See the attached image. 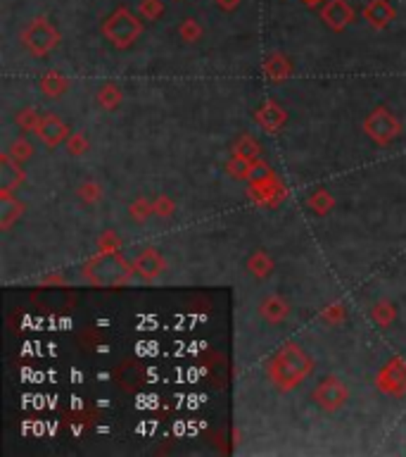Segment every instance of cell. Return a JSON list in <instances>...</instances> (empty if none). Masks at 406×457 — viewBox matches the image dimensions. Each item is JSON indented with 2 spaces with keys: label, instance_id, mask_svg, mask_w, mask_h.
Masks as SVG:
<instances>
[{
  "label": "cell",
  "instance_id": "6da1fadb",
  "mask_svg": "<svg viewBox=\"0 0 406 457\" xmlns=\"http://www.w3.org/2000/svg\"><path fill=\"white\" fill-rule=\"evenodd\" d=\"M269 372L278 389H295V386L311 372V360L299 345L290 343L276 355Z\"/></svg>",
  "mask_w": 406,
  "mask_h": 457
},
{
  "label": "cell",
  "instance_id": "5b68a950",
  "mask_svg": "<svg viewBox=\"0 0 406 457\" xmlns=\"http://www.w3.org/2000/svg\"><path fill=\"white\" fill-rule=\"evenodd\" d=\"M314 398H316L318 407L328 410V412H335V410H340L342 405L347 403V389L338 379H326L318 384V389L314 391Z\"/></svg>",
  "mask_w": 406,
  "mask_h": 457
},
{
  "label": "cell",
  "instance_id": "4fadbf2b",
  "mask_svg": "<svg viewBox=\"0 0 406 457\" xmlns=\"http://www.w3.org/2000/svg\"><path fill=\"white\" fill-rule=\"evenodd\" d=\"M366 17L373 22L375 27H380V24H385V22L392 20V8L385 3V0H373L366 10Z\"/></svg>",
  "mask_w": 406,
  "mask_h": 457
},
{
  "label": "cell",
  "instance_id": "ba28073f",
  "mask_svg": "<svg viewBox=\"0 0 406 457\" xmlns=\"http://www.w3.org/2000/svg\"><path fill=\"white\" fill-rule=\"evenodd\" d=\"M323 20H326L333 29H342L352 20V8L345 0H330L326 5V10H323Z\"/></svg>",
  "mask_w": 406,
  "mask_h": 457
},
{
  "label": "cell",
  "instance_id": "30bf717a",
  "mask_svg": "<svg viewBox=\"0 0 406 457\" xmlns=\"http://www.w3.org/2000/svg\"><path fill=\"white\" fill-rule=\"evenodd\" d=\"M19 181H22L19 167H15L10 158H3V162H0V188H3V193H10V188Z\"/></svg>",
  "mask_w": 406,
  "mask_h": 457
},
{
  "label": "cell",
  "instance_id": "2e32d148",
  "mask_svg": "<svg viewBox=\"0 0 406 457\" xmlns=\"http://www.w3.org/2000/svg\"><path fill=\"white\" fill-rule=\"evenodd\" d=\"M237 3H240V0H219V5H221L224 10H235Z\"/></svg>",
  "mask_w": 406,
  "mask_h": 457
},
{
  "label": "cell",
  "instance_id": "e0dca14e",
  "mask_svg": "<svg viewBox=\"0 0 406 457\" xmlns=\"http://www.w3.org/2000/svg\"><path fill=\"white\" fill-rule=\"evenodd\" d=\"M306 3H309V5H316V0H306Z\"/></svg>",
  "mask_w": 406,
  "mask_h": 457
},
{
  "label": "cell",
  "instance_id": "8992f818",
  "mask_svg": "<svg viewBox=\"0 0 406 457\" xmlns=\"http://www.w3.org/2000/svg\"><path fill=\"white\" fill-rule=\"evenodd\" d=\"M366 131L375 138V141H392V138L399 134V124L392 114H387L380 110V112H373L368 117Z\"/></svg>",
  "mask_w": 406,
  "mask_h": 457
},
{
  "label": "cell",
  "instance_id": "8fae6325",
  "mask_svg": "<svg viewBox=\"0 0 406 457\" xmlns=\"http://www.w3.org/2000/svg\"><path fill=\"white\" fill-rule=\"evenodd\" d=\"M19 212H22L19 202H15L8 193H3V198H0V227L8 229L19 217Z\"/></svg>",
  "mask_w": 406,
  "mask_h": 457
},
{
  "label": "cell",
  "instance_id": "9c48e42d",
  "mask_svg": "<svg viewBox=\"0 0 406 457\" xmlns=\"http://www.w3.org/2000/svg\"><path fill=\"white\" fill-rule=\"evenodd\" d=\"M162 267H164V264H162V257L155 250H145L136 260V269L141 271L143 276H157Z\"/></svg>",
  "mask_w": 406,
  "mask_h": 457
},
{
  "label": "cell",
  "instance_id": "52a82bcc",
  "mask_svg": "<svg viewBox=\"0 0 406 457\" xmlns=\"http://www.w3.org/2000/svg\"><path fill=\"white\" fill-rule=\"evenodd\" d=\"M36 129L48 146H57V143L62 141V136H65V124H62L55 114H45V117L36 124Z\"/></svg>",
  "mask_w": 406,
  "mask_h": 457
},
{
  "label": "cell",
  "instance_id": "5bb4252c",
  "mask_svg": "<svg viewBox=\"0 0 406 457\" xmlns=\"http://www.w3.org/2000/svg\"><path fill=\"white\" fill-rule=\"evenodd\" d=\"M183 33H185V36H190V38H195L197 33H200V29H197V24L193 20H188V22H185V27H183Z\"/></svg>",
  "mask_w": 406,
  "mask_h": 457
},
{
  "label": "cell",
  "instance_id": "9a60e30c",
  "mask_svg": "<svg viewBox=\"0 0 406 457\" xmlns=\"http://www.w3.org/2000/svg\"><path fill=\"white\" fill-rule=\"evenodd\" d=\"M143 10H145L148 15H157V13H159V0H145Z\"/></svg>",
  "mask_w": 406,
  "mask_h": 457
},
{
  "label": "cell",
  "instance_id": "7c38bea8",
  "mask_svg": "<svg viewBox=\"0 0 406 457\" xmlns=\"http://www.w3.org/2000/svg\"><path fill=\"white\" fill-rule=\"evenodd\" d=\"M262 315L269 322H281V320H286V317H288V305L283 303L281 298L271 296L262 303Z\"/></svg>",
  "mask_w": 406,
  "mask_h": 457
},
{
  "label": "cell",
  "instance_id": "277c9868",
  "mask_svg": "<svg viewBox=\"0 0 406 457\" xmlns=\"http://www.w3.org/2000/svg\"><path fill=\"white\" fill-rule=\"evenodd\" d=\"M57 40H60V36H57V31L45 20H33L31 24H29L26 31H24V43L36 55L48 53V50L53 48Z\"/></svg>",
  "mask_w": 406,
  "mask_h": 457
},
{
  "label": "cell",
  "instance_id": "7a4b0ae2",
  "mask_svg": "<svg viewBox=\"0 0 406 457\" xmlns=\"http://www.w3.org/2000/svg\"><path fill=\"white\" fill-rule=\"evenodd\" d=\"M86 271H88L91 281L97 283V286H117V283L129 279V274H131L129 264H126L119 255L97 257Z\"/></svg>",
  "mask_w": 406,
  "mask_h": 457
},
{
  "label": "cell",
  "instance_id": "3957f363",
  "mask_svg": "<svg viewBox=\"0 0 406 457\" xmlns=\"http://www.w3.org/2000/svg\"><path fill=\"white\" fill-rule=\"evenodd\" d=\"M141 29H143V24L129 13V10H119V13H114L105 22L102 31H105V36L112 40L114 45H119V48H126V45H131L133 40L138 38Z\"/></svg>",
  "mask_w": 406,
  "mask_h": 457
}]
</instances>
